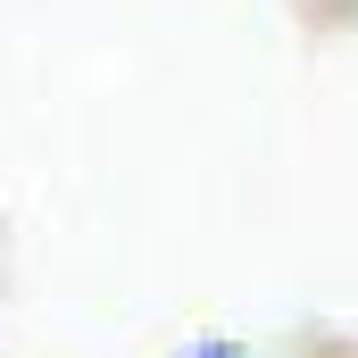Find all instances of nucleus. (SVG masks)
Instances as JSON below:
<instances>
[{
    "label": "nucleus",
    "instance_id": "obj_1",
    "mask_svg": "<svg viewBox=\"0 0 358 358\" xmlns=\"http://www.w3.org/2000/svg\"><path fill=\"white\" fill-rule=\"evenodd\" d=\"M192 358H234V350H192Z\"/></svg>",
    "mask_w": 358,
    "mask_h": 358
}]
</instances>
